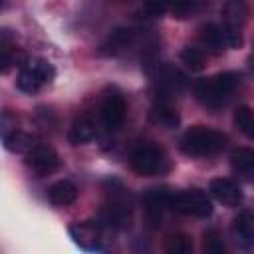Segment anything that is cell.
<instances>
[{
	"mask_svg": "<svg viewBox=\"0 0 254 254\" xmlns=\"http://www.w3.org/2000/svg\"><path fill=\"white\" fill-rule=\"evenodd\" d=\"M16 85H18V89H22L24 93H36L44 83H42V79H40L26 64H22L20 73H18V79H16Z\"/></svg>",
	"mask_w": 254,
	"mask_h": 254,
	"instance_id": "cell-22",
	"label": "cell"
},
{
	"mask_svg": "<svg viewBox=\"0 0 254 254\" xmlns=\"http://www.w3.org/2000/svg\"><path fill=\"white\" fill-rule=\"evenodd\" d=\"M125 111H127V103H125L123 95L111 91V93H107V95L103 97V101H101V105H99L101 123H103L109 131H113V129H117V127L123 123Z\"/></svg>",
	"mask_w": 254,
	"mask_h": 254,
	"instance_id": "cell-8",
	"label": "cell"
},
{
	"mask_svg": "<svg viewBox=\"0 0 254 254\" xmlns=\"http://www.w3.org/2000/svg\"><path fill=\"white\" fill-rule=\"evenodd\" d=\"M206 0H167V8L175 18H189L202 10Z\"/></svg>",
	"mask_w": 254,
	"mask_h": 254,
	"instance_id": "cell-20",
	"label": "cell"
},
{
	"mask_svg": "<svg viewBox=\"0 0 254 254\" xmlns=\"http://www.w3.org/2000/svg\"><path fill=\"white\" fill-rule=\"evenodd\" d=\"M226 145V137L210 127L194 125L181 137V149L190 157H208L222 151Z\"/></svg>",
	"mask_w": 254,
	"mask_h": 254,
	"instance_id": "cell-2",
	"label": "cell"
},
{
	"mask_svg": "<svg viewBox=\"0 0 254 254\" xmlns=\"http://www.w3.org/2000/svg\"><path fill=\"white\" fill-rule=\"evenodd\" d=\"M204 252H210V254H224V244L218 236V232L214 228L206 230L204 232Z\"/></svg>",
	"mask_w": 254,
	"mask_h": 254,
	"instance_id": "cell-27",
	"label": "cell"
},
{
	"mask_svg": "<svg viewBox=\"0 0 254 254\" xmlns=\"http://www.w3.org/2000/svg\"><path fill=\"white\" fill-rule=\"evenodd\" d=\"M230 167L240 179L254 181V151L248 147L234 149L230 153Z\"/></svg>",
	"mask_w": 254,
	"mask_h": 254,
	"instance_id": "cell-12",
	"label": "cell"
},
{
	"mask_svg": "<svg viewBox=\"0 0 254 254\" xmlns=\"http://www.w3.org/2000/svg\"><path fill=\"white\" fill-rule=\"evenodd\" d=\"M12 36L8 30H2V40H0V52H2V71L6 73L10 64H12Z\"/></svg>",
	"mask_w": 254,
	"mask_h": 254,
	"instance_id": "cell-26",
	"label": "cell"
},
{
	"mask_svg": "<svg viewBox=\"0 0 254 254\" xmlns=\"http://www.w3.org/2000/svg\"><path fill=\"white\" fill-rule=\"evenodd\" d=\"M26 65L42 79V83L46 85V83H50L54 77H56V69H54V65L48 62V60H42V58H34V60H28L26 62Z\"/></svg>",
	"mask_w": 254,
	"mask_h": 254,
	"instance_id": "cell-25",
	"label": "cell"
},
{
	"mask_svg": "<svg viewBox=\"0 0 254 254\" xmlns=\"http://www.w3.org/2000/svg\"><path fill=\"white\" fill-rule=\"evenodd\" d=\"M165 250L169 254H189L192 250V242L187 234L175 232V234H169L165 238Z\"/></svg>",
	"mask_w": 254,
	"mask_h": 254,
	"instance_id": "cell-24",
	"label": "cell"
},
{
	"mask_svg": "<svg viewBox=\"0 0 254 254\" xmlns=\"http://www.w3.org/2000/svg\"><path fill=\"white\" fill-rule=\"evenodd\" d=\"M67 137H69V141H71L73 145L89 143V141L95 137V123H93V119L87 117V115L77 117V119L71 123Z\"/></svg>",
	"mask_w": 254,
	"mask_h": 254,
	"instance_id": "cell-18",
	"label": "cell"
},
{
	"mask_svg": "<svg viewBox=\"0 0 254 254\" xmlns=\"http://www.w3.org/2000/svg\"><path fill=\"white\" fill-rule=\"evenodd\" d=\"M135 42V30H129V28H119L115 30L107 42L101 46V52L103 54H109V56H117L121 52H127Z\"/></svg>",
	"mask_w": 254,
	"mask_h": 254,
	"instance_id": "cell-15",
	"label": "cell"
},
{
	"mask_svg": "<svg viewBox=\"0 0 254 254\" xmlns=\"http://www.w3.org/2000/svg\"><path fill=\"white\" fill-rule=\"evenodd\" d=\"M252 67H254V65H252Z\"/></svg>",
	"mask_w": 254,
	"mask_h": 254,
	"instance_id": "cell-30",
	"label": "cell"
},
{
	"mask_svg": "<svg viewBox=\"0 0 254 254\" xmlns=\"http://www.w3.org/2000/svg\"><path fill=\"white\" fill-rule=\"evenodd\" d=\"M234 123L248 139H254V111L250 107L240 105L234 111Z\"/></svg>",
	"mask_w": 254,
	"mask_h": 254,
	"instance_id": "cell-23",
	"label": "cell"
},
{
	"mask_svg": "<svg viewBox=\"0 0 254 254\" xmlns=\"http://www.w3.org/2000/svg\"><path fill=\"white\" fill-rule=\"evenodd\" d=\"M133 202L127 192V189L119 181H111L107 189V200L99 210V222L105 228H127L131 222Z\"/></svg>",
	"mask_w": 254,
	"mask_h": 254,
	"instance_id": "cell-1",
	"label": "cell"
},
{
	"mask_svg": "<svg viewBox=\"0 0 254 254\" xmlns=\"http://www.w3.org/2000/svg\"><path fill=\"white\" fill-rule=\"evenodd\" d=\"M224 28V36H226V46L236 50L242 46V34H240V28H234V26H222Z\"/></svg>",
	"mask_w": 254,
	"mask_h": 254,
	"instance_id": "cell-28",
	"label": "cell"
},
{
	"mask_svg": "<svg viewBox=\"0 0 254 254\" xmlns=\"http://www.w3.org/2000/svg\"><path fill=\"white\" fill-rule=\"evenodd\" d=\"M103 224L99 220H85V222H75L69 226V236L73 242L87 250V252H97L103 248Z\"/></svg>",
	"mask_w": 254,
	"mask_h": 254,
	"instance_id": "cell-6",
	"label": "cell"
},
{
	"mask_svg": "<svg viewBox=\"0 0 254 254\" xmlns=\"http://www.w3.org/2000/svg\"><path fill=\"white\" fill-rule=\"evenodd\" d=\"M151 75L155 77L159 89L165 93H173V91L177 93L185 87V75L175 67H159L157 65V73H151Z\"/></svg>",
	"mask_w": 254,
	"mask_h": 254,
	"instance_id": "cell-16",
	"label": "cell"
},
{
	"mask_svg": "<svg viewBox=\"0 0 254 254\" xmlns=\"http://www.w3.org/2000/svg\"><path fill=\"white\" fill-rule=\"evenodd\" d=\"M248 4L246 0H226L222 6V18L226 26H234V28H242L248 20Z\"/></svg>",
	"mask_w": 254,
	"mask_h": 254,
	"instance_id": "cell-17",
	"label": "cell"
},
{
	"mask_svg": "<svg viewBox=\"0 0 254 254\" xmlns=\"http://www.w3.org/2000/svg\"><path fill=\"white\" fill-rule=\"evenodd\" d=\"M129 165L141 177H155L165 167V155L159 147L151 143H141L131 151Z\"/></svg>",
	"mask_w": 254,
	"mask_h": 254,
	"instance_id": "cell-5",
	"label": "cell"
},
{
	"mask_svg": "<svg viewBox=\"0 0 254 254\" xmlns=\"http://www.w3.org/2000/svg\"><path fill=\"white\" fill-rule=\"evenodd\" d=\"M48 196L54 204L58 206H65V204H71L75 198H77V189L73 183L69 181H58L50 187L48 190Z\"/></svg>",
	"mask_w": 254,
	"mask_h": 254,
	"instance_id": "cell-19",
	"label": "cell"
},
{
	"mask_svg": "<svg viewBox=\"0 0 254 254\" xmlns=\"http://www.w3.org/2000/svg\"><path fill=\"white\" fill-rule=\"evenodd\" d=\"M171 208L187 214V216H196V218H206L212 214V202L206 196L204 190L200 189H189V190H179L171 194Z\"/></svg>",
	"mask_w": 254,
	"mask_h": 254,
	"instance_id": "cell-4",
	"label": "cell"
},
{
	"mask_svg": "<svg viewBox=\"0 0 254 254\" xmlns=\"http://www.w3.org/2000/svg\"><path fill=\"white\" fill-rule=\"evenodd\" d=\"M149 121L163 129H177L181 123V117L173 105H169L167 101H157L149 109Z\"/></svg>",
	"mask_w": 254,
	"mask_h": 254,
	"instance_id": "cell-13",
	"label": "cell"
},
{
	"mask_svg": "<svg viewBox=\"0 0 254 254\" xmlns=\"http://www.w3.org/2000/svg\"><path fill=\"white\" fill-rule=\"evenodd\" d=\"M26 163L38 177H46V175H52L60 167V157L50 145L38 143L32 151L26 153Z\"/></svg>",
	"mask_w": 254,
	"mask_h": 254,
	"instance_id": "cell-7",
	"label": "cell"
},
{
	"mask_svg": "<svg viewBox=\"0 0 254 254\" xmlns=\"http://www.w3.org/2000/svg\"><path fill=\"white\" fill-rule=\"evenodd\" d=\"M198 40L200 44L214 52V54H222L228 46H226V36H224V28L214 24V22H208V24H202L198 28Z\"/></svg>",
	"mask_w": 254,
	"mask_h": 254,
	"instance_id": "cell-11",
	"label": "cell"
},
{
	"mask_svg": "<svg viewBox=\"0 0 254 254\" xmlns=\"http://www.w3.org/2000/svg\"><path fill=\"white\" fill-rule=\"evenodd\" d=\"M212 196L224 206H238L242 202V189L232 179H212L210 181Z\"/></svg>",
	"mask_w": 254,
	"mask_h": 254,
	"instance_id": "cell-10",
	"label": "cell"
},
{
	"mask_svg": "<svg viewBox=\"0 0 254 254\" xmlns=\"http://www.w3.org/2000/svg\"><path fill=\"white\" fill-rule=\"evenodd\" d=\"M2 143H4V147L8 151H12V153H24L26 155L28 151H32L38 145V139H36V135L26 133V131H20V129L14 127V129L2 133Z\"/></svg>",
	"mask_w": 254,
	"mask_h": 254,
	"instance_id": "cell-14",
	"label": "cell"
},
{
	"mask_svg": "<svg viewBox=\"0 0 254 254\" xmlns=\"http://www.w3.org/2000/svg\"><path fill=\"white\" fill-rule=\"evenodd\" d=\"M232 238L242 250L254 248V212L242 210L232 222Z\"/></svg>",
	"mask_w": 254,
	"mask_h": 254,
	"instance_id": "cell-9",
	"label": "cell"
},
{
	"mask_svg": "<svg viewBox=\"0 0 254 254\" xmlns=\"http://www.w3.org/2000/svg\"><path fill=\"white\" fill-rule=\"evenodd\" d=\"M145 10L149 16H163L165 12H169L167 0H145Z\"/></svg>",
	"mask_w": 254,
	"mask_h": 254,
	"instance_id": "cell-29",
	"label": "cell"
},
{
	"mask_svg": "<svg viewBox=\"0 0 254 254\" xmlns=\"http://www.w3.org/2000/svg\"><path fill=\"white\" fill-rule=\"evenodd\" d=\"M181 62L185 64V67H189L190 71H202L206 67V54L200 48H192L187 46L181 50Z\"/></svg>",
	"mask_w": 254,
	"mask_h": 254,
	"instance_id": "cell-21",
	"label": "cell"
},
{
	"mask_svg": "<svg viewBox=\"0 0 254 254\" xmlns=\"http://www.w3.org/2000/svg\"><path fill=\"white\" fill-rule=\"evenodd\" d=\"M240 83V75L234 73V71H222V73H216L212 77H206V79H200L194 87V93L198 97V101L206 107H220L228 97L230 93L238 87Z\"/></svg>",
	"mask_w": 254,
	"mask_h": 254,
	"instance_id": "cell-3",
	"label": "cell"
}]
</instances>
